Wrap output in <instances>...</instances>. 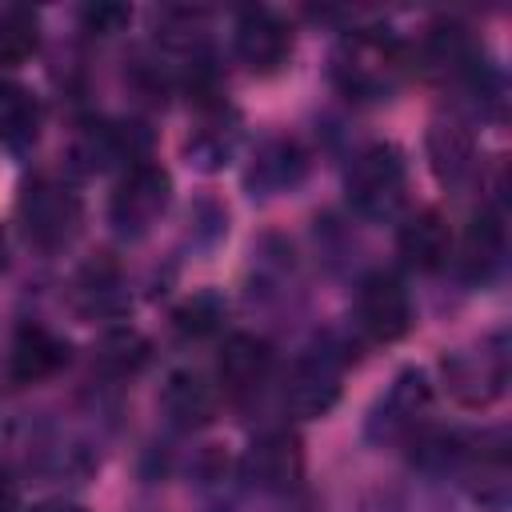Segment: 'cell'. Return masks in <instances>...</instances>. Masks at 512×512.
<instances>
[{
    "mask_svg": "<svg viewBox=\"0 0 512 512\" xmlns=\"http://www.w3.org/2000/svg\"><path fill=\"white\" fill-rule=\"evenodd\" d=\"M408 72V48L388 28H352L332 52V80L352 100H384Z\"/></svg>",
    "mask_w": 512,
    "mask_h": 512,
    "instance_id": "6da1fadb",
    "label": "cell"
},
{
    "mask_svg": "<svg viewBox=\"0 0 512 512\" xmlns=\"http://www.w3.org/2000/svg\"><path fill=\"white\" fill-rule=\"evenodd\" d=\"M344 196L364 220H392L408 200V160L396 144L380 140L352 156Z\"/></svg>",
    "mask_w": 512,
    "mask_h": 512,
    "instance_id": "7a4b0ae2",
    "label": "cell"
},
{
    "mask_svg": "<svg viewBox=\"0 0 512 512\" xmlns=\"http://www.w3.org/2000/svg\"><path fill=\"white\" fill-rule=\"evenodd\" d=\"M512 372V352H508V332L496 328L480 336L472 348H460L444 360V384L456 404L464 408H488L504 396Z\"/></svg>",
    "mask_w": 512,
    "mask_h": 512,
    "instance_id": "3957f363",
    "label": "cell"
},
{
    "mask_svg": "<svg viewBox=\"0 0 512 512\" xmlns=\"http://www.w3.org/2000/svg\"><path fill=\"white\" fill-rule=\"evenodd\" d=\"M16 216H20L28 244L56 252V248H68L72 236L80 232L84 208H80V196L72 192V184L56 180V176H36L24 184V192L16 200Z\"/></svg>",
    "mask_w": 512,
    "mask_h": 512,
    "instance_id": "277c9868",
    "label": "cell"
},
{
    "mask_svg": "<svg viewBox=\"0 0 512 512\" xmlns=\"http://www.w3.org/2000/svg\"><path fill=\"white\" fill-rule=\"evenodd\" d=\"M432 404V380L424 368H400L392 376V384L384 388V396L372 404L364 436L372 444H396V440H412L420 436V420Z\"/></svg>",
    "mask_w": 512,
    "mask_h": 512,
    "instance_id": "5b68a950",
    "label": "cell"
},
{
    "mask_svg": "<svg viewBox=\"0 0 512 512\" xmlns=\"http://www.w3.org/2000/svg\"><path fill=\"white\" fill-rule=\"evenodd\" d=\"M172 200V176L168 168L152 164V160H136L124 168L112 204H108V220L116 224V232L124 236H144L168 208Z\"/></svg>",
    "mask_w": 512,
    "mask_h": 512,
    "instance_id": "8992f818",
    "label": "cell"
},
{
    "mask_svg": "<svg viewBox=\"0 0 512 512\" xmlns=\"http://www.w3.org/2000/svg\"><path fill=\"white\" fill-rule=\"evenodd\" d=\"M340 384H344L340 356L328 348H308L304 356H296V364L284 376V408L296 420L328 416L332 404L340 400Z\"/></svg>",
    "mask_w": 512,
    "mask_h": 512,
    "instance_id": "52a82bcc",
    "label": "cell"
},
{
    "mask_svg": "<svg viewBox=\"0 0 512 512\" xmlns=\"http://www.w3.org/2000/svg\"><path fill=\"white\" fill-rule=\"evenodd\" d=\"M356 324L368 340L392 344L412 328V296L396 272H368L356 292Z\"/></svg>",
    "mask_w": 512,
    "mask_h": 512,
    "instance_id": "ba28073f",
    "label": "cell"
},
{
    "mask_svg": "<svg viewBox=\"0 0 512 512\" xmlns=\"http://www.w3.org/2000/svg\"><path fill=\"white\" fill-rule=\"evenodd\" d=\"M244 480L260 492L288 496L304 480V448L288 428H264L244 452Z\"/></svg>",
    "mask_w": 512,
    "mask_h": 512,
    "instance_id": "9c48e42d",
    "label": "cell"
},
{
    "mask_svg": "<svg viewBox=\"0 0 512 512\" xmlns=\"http://www.w3.org/2000/svg\"><path fill=\"white\" fill-rule=\"evenodd\" d=\"M232 44H236V56L260 72V76H272L288 64L292 56V24L280 20L276 12L268 8H244L236 16V28H232Z\"/></svg>",
    "mask_w": 512,
    "mask_h": 512,
    "instance_id": "30bf717a",
    "label": "cell"
},
{
    "mask_svg": "<svg viewBox=\"0 0 512 512\" xmlns=\"http://www.w3.org/2000/svg\"><path fill=\"white\" fill-rule=\"evenodd\" d=\"M216 372L232 400H252L272 376V348L252 332H232L220 348Z\"/></svg>",
    "mask_w": 512,
    "mask_h": 512,
    "instance_id": "8fae6325",
    "label": "cell"
},
{
    "mask_svg": "<svg viewBox=\"0 0 512 512\" xmlns=\"http://www.w3.org/2000/svg\"><path fill=\"white\" fill-rule=\"evenodd\" d=\"M68 360V344L48 332L44 324H20L8 348V376L12 384H40L48 376H56Z\"/></svg>",
    "mask_w": 512,
    "mask_h": 512,
    "instance_id": "7c38bea8",
    "label": "cell"
},
{
    "mask_svg": "<svg viewBox=\"0 0 512 512\" xmlns=\"http://www.w3.org/2000/svg\"><path fill=\"white\" fill-rule=\"evenodd\" d=\"M456 264H460L464 280H472V284H484L496 276V268L504 264V216L496 208L484 204L472 212Z\"/></svg>",
    "mask_w": 512,
    "mask_h": 512,
    "instance_id": "4fadbf2b",
    "label": "cell"
},
{
    "mask_svg": "<svg viewBox=\"0 0 512 512\" xmlns=\"http://www.w3.org/2000/svg\"><path fill=\"white\" fill-rule=\"evenodd\" d=\"M160 404L176 428H200L216 416V388L196 368H172L160 388Z\"/></svg>",
    "mask_w": 512,
    "mask_h": 512,
    "instance_id": "5bb4252c",
    "label": "cell"
},
{
    "mask_svg": "<svg viewBox=\"0 0 512 512\" xmlns=\"http://www.w3.org/2000/svg\"><path fill=\"white\" fill-rule=\"evenodd\" d=\"M424 148H428V164L436 172V180L444 188H460L476 164V144L468 136L464 124L456 120H432L428 124V136H424Z\"/></svg>",
    "mask_w": 512,
    "mask_h": 512,
    "instance_id": "9a60e30c",
    "label": "cell"
},
{
    "mask_svg": "<svg viewBox=\"0 0 512 512\" xmlns=\"http://www.w3.org/2000/svg\"><path fill=\"white\" fill-rule=\"evenodd\" d=\"M396 244H400L404 264H412L416 272H436V268H444V264H448V256H452L448 224H444V216H440V212H432V208L416 212V216L400 228Z\"/></svg>",
    "mask_w": 512,
    "mask_h": 512,
    "instance_id": "2e32d148",
    "label": "cell"
},
{
    "mask_svg": "<svg viewBox=\"0 0 512 512\" xmlns=\"http://www.w3.org/2000/svg\"><path fill=\"white\" fill-rule=\"evenodd\" d=\"M40 100L20 80H0V148L28 152L40 140Z\"/></svg>",
    "mask_w": 512,
    "mask_h": 512,
    "instance_id": "e0dca14e",
    "label": "cell"
},
{
    "mask_svg": "<svg viewBox=\"0 0 512 512\" xmlns=\"http://www.w3.org/2000/svg\"><path fill=\"white\" fill-rule=\"evenodd\" d=\"M300 176H304V152H300L292 140H276V144H268V148L260 152V160H256V168H252V176H248V184H252V188H264V192H284V188H292Z\"/></svg>",
    "mask_w": 512,
    "mask_h": 512,
    "instance_id": "ac0fdd59",
    "label": "cell"
},
{
    "mask_svg": "<svg viewBox=\"0 0 512 512\" xmlns=\"http://www.w3.org/2000/svg\"><path fill=\"white\" fill-rule=\"evenodd\" d=\"M76 300L84 312H112L124 304L120 292V272L112 260H92L80 276H76Z\"/></svg>",
    "mask_w": 512,
    "mask_h": 512,
    "instance_id": "d6986e66",
    "label": "cell"
},
{
    "mask_svg": "<svg viewBox=\"0 0 512 512\" xmlns=\"http://www.w3.org/2000/svg\"><path fill=\"white\" fill-rule=\"evenodd\" d=\"M36 48V16L28 12H8L0 24V56L4 60H24Z\"/></svg>",
    "mask_w": 512,
    "mask_h": 512,
    "instance_id": "ffe728a7",
    "label": "cell"
},
{
    "mask_svg": "<svg viewBox=\"0 0 512 512\" xmlns=\"http://www.w3.org/2000/svg\"><path fill=\"white\" fill-rule=\"evenodd\" d=\"M220 300L216 296H192L184 308H176V328L180 332H192V336H208V332H216V324H220Z\"/></svg>",
    "mask_w": 512,
    "mask_h": 512,
    "instance_id": "44dd1931",
    "label": "cell"
},
{
    "mask_svg": "<svg viewBox=\"0 0 512 512\" xmlns=\"http://www.w3.org/2000/svg\"><path fill=\"white\" fill-rule=\"evenodd\" d=\"M80 20H84L88 32L108 36V32H120L128 24V8H120V4H96V8H84Z\"/></svg>",
    "mask_w": 512,
    "mask_h": 512,
    "instance_id": "7402d4cb",
    "label": "cell"
},
{
    "mask_svg": "<svg viewBox=\"0 0 512 512\" xmlns=\"http://www.w3.org/2000/svg\"><path fill=\"white\" fill-rule=\"evenodd\" d=\"M16 504H20V484H16V476L0 464V512H16Z\"/></svg>",
    "mask_w": 512,
    "mask_h": 512,
    "instance_id": "603a6c76",
    "label": "cell"
},
{
    "mask_svg": "<svg viewBox=\"0 0 512 512\" xmlns=\"http://www.w3.org/2000/svg\"><path fill=\"white\" fill-rule=\"evenodd\" d=\"M36 512H88V508L84 504H68V500H52V504H44Z\"/></svg>",
    "mask_w": 512,
    "mask_h": 512,
    "instance_id": "cb8c5ba5",
    "label": "cell"
},
{
    "mask_svg": "<svg viewBox=\"0 0 512 512\" xmlns=\"http://www.w3.org/2000/svg\"><path fill=\"white\" fill-rule=\"evenodd\" d=\"M0 268H4V228H0Z\"/></svg>",
    "mask_w": 512,
    "mask_h": 512,
    "instance_id": "d4e9b609",
    "label": "cell"
}]
</instances>
